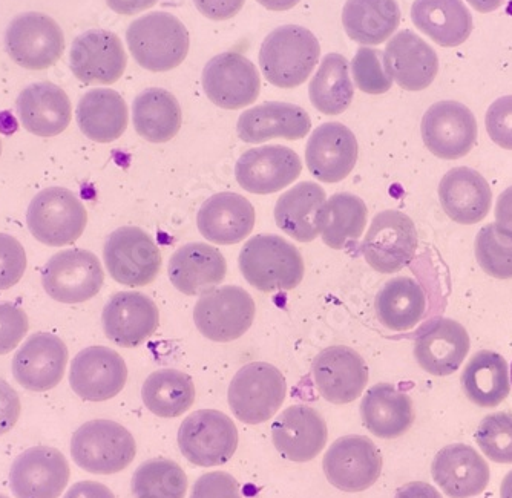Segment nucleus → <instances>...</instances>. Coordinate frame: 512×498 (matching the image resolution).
Wrapping results in <instances>:
<instances>
[{
	"instance_id": "1",
	"label": "nucleus",
	"mask_w": 512,
	"mask_h": 498,
	"mask_svg": "<svg viewBox=\"0 0 512 498\" xmlns=\"http://www.w3.org/2000/svg\"><path fill=\"white\" fill-rule=\"evenodd\" d=\"M238 264L250 286L264 293L296 289L306 273L301 252L278 235L250 238L241 249Z\"/></svg>"
},
{
	"instance_id": "2",
	"label": "nucleus",
	"mask_w": 512,
	"mask_h": 498,
	"mask_svg": "<svg viewBox=\"0 0 512 498\" xmlns=\"http://www.w3.org/2000/svg\"><path fill=\"white\" fill-rule=\"evenodd\" d=\"M135 62L152 73H166L184 62L189 53V33L178 17L155 11L138 17L126 31Z\"/></svg>"
},
{
	"instance_id": "3",
	"label": "nucleus",
	"mask_w": 512,
	"mask_h": 498,
	"mask_svg": "<svg viewBox=\"0 0 512 498\" xmlns=\"http://www.w3.org/2000/svg\"><path fill=\"white\" fill-rule=\"evenodd\" d=\"M321 46L312 31L298 25L276 28L264 39L260 66L267 82L292 89L309 79L318 65Z\"/></svg>"
},
{
	"instance_id": "4",
	"label": "nucleus",
	"mask_w": 512,
	"mask_h": 498,
	"mask_svg": "<svg viewBox=\"0 0 512 498\" xmlns=\"http://www.w3.org/2000/svg\"><path fill=\"white\" fill-rule=\"evenodd\" d=\"M137 443L125 426L112 420L86 422L73 434L71 456L77 466L97 476H112L134 462Z\"/></svg>"
},
{
	"instance_id": "5",
	"label": "nucleus",
	"mask_w": 512,
	"mask_h": 498,
	"mask_svg": "<svg viewBox=\"0 0 512 498\" xmlns=\"http://www.w3.org/2000/svg\"><path fill=\"white\" fill-rule=\"evenodd\" d=\"M287 396L286 377L275 365L252 362L244 365L230 382L229 407L240 422L260 425L269 422Z\"/></svg>"
},
{
	"instance_id": "6",
	"label": "nucleus",
	"mask_w": 512,
	"mask_h": 498,
	"mask_svg": "<svg viewBox=\"0 0 512 498\" xmlns=\"http://www.w3.org/2000/svg\"><path fill=\"white\" fill-rule=\"evenodd\" d=\"M27 224L39 243L50 247L69 246L85 232L88 213L74 192L65 187H48L31 200Z\"/></svg>"
},
{
	"instance_id": "7",
	"label": "nucleus",
	"mask_w": 512,
	"mask_h": 498,
	"mask_svg": "<svg viewBox=\"0 0 512 498\" xmlns=\"http://www.w3.org/2000/svg\"><path fill=\"white\" fill-rule=\"evenodd\" d=\"M178 446L184 459L201 468L229 462L238 448L237 425L217 410L189 414L178 430Z\"/></svg>"
},
{
	"instance_id": "8",
	"label": "nucleus",
	"mask_w": 512,
	"mask_h": 498,
	"mask_svg": "<svg viewBox=\"0 0 512 498\" xmlns=\"http://www.w3.org/2000/svg\"><path fill=\"white\" fill-rule=\"evenodd\" d=\"M103 259L111 278L122 286H148L161 269L157 244L145 230L134 226L120 227L109 233Z\"/></svg>"
},
{
	"instance_id": "9",
	"label": "nucleus",
	"mask_w": 512,
	"mask_h": 498,
	"mask_svg": "<svg viewBox=\"0 0 512 498\" xmlns=\"http://www.w3.org/2000/svg\"><path fill=\"white\" fill-rule=\"evenodd\" d=\"M417 247L416 226L407 213L384 210L371 221L361 250L371 269L391 275L413 261Z\"/></svg>"
},
{
	"instance_id": "10",
	"label": "nucleus",
	"mask_w": 512,
	"mask_h": 498,
	"mask_svg": "<svg viewBox=\"0 0 512 498\" xmlns=\"http://www.w3.org/2000/svg\"><path fill=\"white\" fill-rule=\"evenodd\" d=\"M255 301L238 286L204 293L194 308L195 327L209 341L232 342L246 335L255 319Z\"/></svg>"
},
{
	"instance_id": "11",
	"label": "nucleus",
	"mask_w": 512,
	"mask_h": 498,
	"mask_svg": "<svg viewBox=\"0 0 512 498\" xmlns=\"http://www.w3.org/2000/svg\"><path fill=\"white\" fill-rule=\"evenodd\" d=\"M105 273L94 253L85 249L63 250L46 263L42 286L60 304H82L102 290Z\"/></svg>"
},
{
	"instance_id": "12",
	"label": "nucleus",
	"mask_w": 512,
	"mask_h": 498,
	"mask_svg": "<svg viewBox=\"0 0 512 498\" xmlns=\"http://www.w3.org/2000/svg\"><path fill=\"white\" fill-rule=\"evenodd\" d=\"M5 46L11 59L25 69L50 68L65 51V34L53 17L23 13L8 25Z\"/></svg>"
},
{
	"instance_id": "13",
	"label": "nucleus",
	"mask_w": 512,
	"mask_h": 498,
	"mask_svg": "<svg viewBox=\"0 0 512 498\" xmlns=\"http://www.w3.org/2000/svg\"><path fill=\"white\" fill-rule=\"evenodd\" d=\"M204 94L223 109L244 108L260 97L261 77L256 66L243 54L229 51L209 60L203 69Z\"/></svg>"
},
{
	"instance_id": "14",
	"label": "nucleus",
	"mask_w": 512,
	"mask_h": 498,
	"mask_svg": "<svg viewBox=\"0 0 512 498\" xmlns=\"http://www.w3.org/2000/svg\"><path fill=\"white\" fill-rule=\"evenodd\" d=\"M322 468L330 485L344 492H362L378 482L382 457L368 437L344 436L327 449Z\"/></svg>"
},
{
	"instance_id": "15",
	"label": "nucleus",
	"mask_w": 512,
	"mask_h": 498,
	"mask_svg": "<svg viewBox=\"0 0 512 498\" xmlns=\"http://www.w3.org/2000/svg\"><path fill=\"white\" fill-rule=\"evenodd\" d=\"M421 132L428 151L442 160L470 154L479 135L473 112L453 100L434 103L422 118Z\"/></svg>"
},
{
	"instance_id": "16",
	"label": "nucleus",
	"mask_w": 512,
	"mask_h": 498,
	"mask_svg": "<svg viewBox=\"0 0 512 498\" xmlns=\"http://www.w3.org/2000/svg\"><path fill=\"white\" fill-rule=\"evenodd\" d=\"M69 477L68 460L59 449L34 446L11 465L10 488L16 498H59Z\"/></svg>"
},
{
	"instance_id": "17",
	"label": "nucleus",
	"mask_w": 512,
	"mask_h": 498,
	"mask_svg": "<svg viewBox=\"0 0 512 498\" xmlns=\"http://www.w3.org/2000/svg\"><path fill=\"white\" fill-rule=\"evenodd\" d=\"M316 390L335 405L355 402L368 384V367L353 348L333 345L316 356L312 364Z\"/></svg>"
},
{
	"instance_id": "18",
	"label": "nucleus",
	"mask_w": 512,
	"mask_h": 498,
	"mask_svg": "<svg viewBox=\"0 0 512 498\" xmlns=\"http://www.w3.org/2000/svg\"><path fill=\"white\" fill-rule=\"evenodd\" d=\"M128 381L125 359L111 348L96 345L80 351L69 370V384L88 402H105L122 393Z\"/></svg>"
},
{
	"instance_id": "19",
	"label": "nucleus",
	"mask_w": 512,
	"mask_h": 498,
	"mask_svg": "<svg viewBox=\"0 0 512 498\" xmlns=\"http://www.w3.org/2000/svg\"><path fill=\"white\" fill-rule=\"evenodd\" d=\"M69 63L74 76L85 85H112L125 74L128 56L119 36L91 30L74 40Z\"/></svg>"
},
{
	"instance_id": "20",
	"label": "nucleus",
	"mask_w": 512,
	"mask_h": 498,
	"mask_svg": "<svg viewBox=\"0 0 512 498\" xmlns=\"http://www.w3.org/2000/svg\"><path fill=\"white\" fill-rule=\"evenodd\" d=\"M68 365V347L59 336L34 333L13 359L14 379L25 390L45 393L62 382Z\"/></svg>"
},
{
	"instance_id": "21",
	"label": "nucleus",
	"mask_w": 512,
	"mask_h": 498,
	"mask_svg": "<svg viewBox=\"0 0 512 498\" xmlns=\"http://www.w3.org/2000/svg\"><path fill=\"white\" fill-rule=\"evenodd\" d=\"M301 158L286 146L272 145L244 152L235 166V177L250 194H276L298 180Z\"/></svg>"
},
{
	"instance_id": "22",
	"label": "nucleus",
	"mask_w": 512,
	"mask_h": 498,
	"mask_svg": "<svg viewBox=\"0 0 512 498\" xmlns=\"http://www.w3.org/2000/svg\"><path fill=\"white\" fill-rule=\"evenodd\" d=\"M470 348V335L462 324L437 318L417 333L414 359L431 376H450L462 367Z\"/></svg>"
},
{
	"instance_id": "23",
	"label": "nucleus",
	"mask_w": 512,
	"mask_h": 498,
	"mask_svg": "<svg viewBox=\"0 0 512 498\" xmlns=\"http://www.w3.org/2000/svg\"><path fill=\"white\" fill-rule=\"evenodd\" d=\"M329 430L324 417L309 405H293L276 417L272 440L284 459L306 463L316 459L327 445Z\"/></svg>"
},
{
	"instance_id": "24",
	"label": "nucleus",
	"mask_w": 512,
	"mask_h": 498,
	"mask_svg": "<svg viewBox=\"0 0 512 498\" xmlns=\"http://www.w3.org/2000/svg\"><path fill=\"white\" fill-rule=\"evenodd\" d=\"M106 338L125 348L145 344L160 325V312L149 296L120 292L109 299L102 313Z\"/></svg>"
},
{
	"instance_id": "25",
	"label": "nucleus",
	"mask_w": 512,
	"mask_h": 498,
	"mask_svg": "<svg viewBox=\"0 0 512 498\" xmlns=\"http://www.w3.org/2000/svg\"><path fill=\"white\" fill-rule=\"evenodd\" d=\"M358 151V140L347 126L324 123L313 131L307 143V168L322 183H339L355 169Z\"/></svg>"
},
{
	"instance_id": "26",
	"label": "nucleus",
	"mask_w": 512,
	"mask_h": 498,
	"mask_svg": "<svg viewBox=\"0 0 512 498\" xmlns=\"http://www.w3.org/2000/svg\"><path fill=\"white\" fill-rule=\"evenodd\" d=\"M384 68L388 77L405 91H424L439 73V57L422 37L404 30L387 43Z\"/></svg>"
},
{
	"instance_id": "27",
	"label": "nucleus",
	"mask_w": 512,
	"mask_h": 498,
	"mask_svg": "<svg viewBox=\"0 0 512 498\" xmlns=\"http://www.w3.org/2000/svg\"><path fill=\"white\" fill-rule=\"evenodd\" d=\"M434 482L450 498L482 494L490 483V465L473 446L454 443L440 449L431 465Z\"/></svg>"
},
{
	"instance_id": "28",
	"label": "nucleus",
	"mask_w": 512,
	"mask_h": 498,
	"mask_svg": "<svg viewBox=\"0 0 512 498\" xmlns=\"http://www.w3.org/2000/svg\"><path fill=\"white\" fill-rule=\"evenodd\" d=\"M16 111L23 129L42 138L62 134L73 118L66 92L48 82L34 83L23 89L17 97Z\"/></svg>"
},
{
	"instance_id": "29",
	"label": "nucleus",
	"mask_w": 512,
	"mask_h": 498,
	"mask_svg": "<svg viewBox=\"0 0 512 498\" xmlns=\"http://www.w3.org/2000/svg\"><path fill=\"white\" fill-rule=\"evenodd\" d=\"M172 286L186 296L204 295L226 278L223 253L204 243H189L175 250L168 266Z\"/></svg>"
},
{
	"instance_id": "30",
	"label": "nucleus",
	"mask_w": 512,
	"mask_h": 498,
	"mask_svg": "<svg viewBox=\"0 0 512 498\" xmlns=\"http://www.w3.org/2000/svg\"><path fill=\"white\" fill-rule=\"evenodd\" d=\"M255 220V209L247 198L234 192H221L204 201L197 226L207 241L230 246L241 243L252 233Z\"/></svg>"
},
{
	"instance_id": "31",
	"label": "nucleus",
	"mask_w": 512,
	"mask_h": 498,
	"mask_svg": "<svg viewBox=\"0 0 512 498\" xmlns=\"http://www.w3.org/2000/svg\"><path fill=\"white\" fill-rule=\"evenodd\" d=\"M440 206L457 224L473 226L488 217L493 204L490 184L471 168H454L439 184Z\"/></svg>"
},
{
	"instance_id": "32",
	"label": "nucleus",
	"mask_w": 512,
	"mask_h": 498,
	"mask_svg": "<svg viewBox=\"0 0 512 498\" xmlns=\"http://www.w3.org/2000/svg\"><path fill=\"white\" fill-rule=\"evenodd\" d=\"M312 129V120L301 106L270 102L247 109L238 118L237 132L244 143H264L272 138L301 140Z\"/></svg>"
},
{
	"instance_id": "33",
	"label": "nucleus",
	"mask_w": 512,
	"mask_h": 498,
	"mask_svg": "<svg viewBox=\"0 0 512 498\" xmlns=\"http://www.w3.org/2000/svg\"><path fill=\"white\" fill-rule=\"evenodd\" d=\"M361 417L373 436L393 440L408 433L416 416L413 400L405 391L391 384H378L362 397Z\"/></svg>"
},
{
	"instance_id": "34",
	"label": "nucleus",
	"mask_w": 512,
	"mask_h": 498,
	"mask_svg": "<svg viewBox=\"0 0 512 498\" xmlns=\"http://www.w3.org/2000/svg\"><path fill=\"white\" fill-rule=\"evenodd\" d=\"M411 20L437 45L454 48L473 33V16L462 0H416Z\"/></svg>"
},
{
	"instance_id": "35",
	"label": "nucleus",
	"mask_w": 512,
	"mask_h": 498,
	"mask_svg": "<svg viewBox=\"0 0 512 498\" xmlns=\"http://www.w3.org/2000/svg\"><path fill=\"white\" fill-rule=\"evenodd\" d=\"M77 125L89 140L112 143L128 128V106L119 92L100 88L86 92L77 105Z\"/></svg>"
},
{
	"instance_id": "36",
	"label": "nucleus",
	"mask_w": 512,
	"mask_h": 498,
	"mask_svg": "<svg viewBox=\"0 0 512 498\" xmlns=\"http://www.w3.org/2000/svg\"><path fill=\"white\" fill-rule=\"evenodd\" d=\"M325 201L324 189L319 184H296L276 201V226L299 243H312L319 235L318 213Z\"/></svg>"
},
{
	"instance_id": "37",
	"label": "nucleus",
	"mask_w": 512,
	"mask_h": 498,
	"mask_svg": "<svg viewBox=\"0 0 512 498\" xmlns=\"http://www.w3.org/2000/svg\"><path fill=\"white\" fill-rule=\"evenodd\" d=\"M463 393L480 408H496L511 393L509 367L502 354L480 350L460 376Z\"/></svg>"
},
{
	"instance_id": "38",
	"label": "nucleus",
	"mask_w": 512,
	"mask_h": 498,
	"mask_svg": "<svg viewBox=\"0 0 512 498\" xmlns=\"http://www.w3.org/2000/svg\"><path fill=\"white\" fill-rule=\"evenodd\" d=\"M379 322L391 331L416 327L427 312V296L416 279L398 276L385 282L375 299Z\"/></svg>"
},
{
	"instance_id": "39",
	"label": "nucleus",
	"mask_w": 512,
	"mask_h": 498,
	"mask_svg": "<svg viewBox=\"0 0 512 498\" xmlns=\"http://www.w3.org/2000/svg\"><path fill=\"white\" fill-rule=\"evenodd\" d=\"M399 23L401 8L396 0H347L342 10L345 33L361 45L387 42Z\"/></svg>"
},
{
	"instance_id": "40",
	"label": "nucleus",
	"mask_w": 512,
	"mask_h": 498,
	"mask_svg": "<svg viewBox=\"0 0 512 498\" xmlns=\"http://www.w3.org/2000/svg\"><path fill=\"white\" fill-rule=\"evenodd\" d=\"M135 131L149 143H166L180 132L183 115L174 94L149 88L135 97L132 105Z\"/></svg>"
},
{
	"instance_id": "41",
	"label": "nucleus",
	"mask_w": 512,
	"mask_h": 498,
	"mask_svg": "<svg viewBox=\"0 0 512 498\" xmlns=\"http://www.w3.org/2000/svg\"><path fill=\"white\" fill-rule=\"evenodd\" d=\"M368 210L362 198L335 194L322 204L318 213L319 235L330 249L342 250L358 241L367 226Z\"/></svg>"
},
{
	"instance_id": "42",
	"label": "nucleus",
	"mask_w": 512,
	"mask_h": 498,
	"mask_svg": "<svg viewBox=\"0 0 512 498\" xmlns=\"http://www.w3.org/2000/svg\"><path fill=\"white\" fill-rule=\"evenodd\" d=\"M197 391L188 374L174 368L154 371L142 388L145 407L155 416L175 419L194 405Z\"/></svg>"
},
{
	"instance_id": "43",
	"label": "nucleus",
	"mask_w": 512,
	"mask_h": 498,
	"mask_svg": "<svg viewBox=\"0 0 512 498\" xmlns=\"http://www.w3.org/2000/svg\"><path fill=\"white\" fill-rule=\"evenodd\" d=\"M348 68V60L341 54H327L322 59L309 86L310 102L322 114L339 115L352 105L355 86Z\"/></svg>"
},
{
	"instance_id": "44",
	"label": "nucleus",
	"mask_w": 512,
	"mask_h": 498,
	"mask_svg": "<svg viewBox=\"0 0 512 498\" xmlns=\"http://www.w3.org/2000/svg\"><path fill=\"white\" fill-rule=\"evenodd\" d=\"M186 492L188 476L174 460H146L132 476L135 498H184Z\"/></svg>"
},
{
	"instance_id": "45",
	"label": "nucleus",
	"mask_w": 512,
	"mask_h": 498,
	"mask_svg": "<svg viewBox=\"0 0 512 498\" xmlns=\"http://www.w3.org/2000/svg\"><path fill=\"white\" fill-rule=\"evenodd\" d=\"M477 264L486 275L497 279H512V233L496 223L480 229L474 243Z\"/></svg>"
},
{
	"instance_id": "46",
	"label": "nucleus",
	"mask_w": 512,
	"mask_h": 498,
	"mask_svg": "<svg viewBox=\"0 0 512 498\" xmlns=\"http://www.w3.org/2000/svg\"><path fill=\"white\" fill-rule=\"evenodd\" d=\"M476 442L491 462L512 465V414L486 416L477 428Z\"/></svg>"
},
{
	"instance_id": "47",
	"label": "nucleus",
	"mask_w": 512,
	"mask_h": 498,
	"mask_svg": "<svg viewBox=\"0 0 512 498\" xmlns=\"http://www.w3.org/2000/svg\"><path fill=\"white\" fill-rule=\"evenodd\" d=\"M353 79L365 94L379 96L390 91L393 80L385 73L384 53L373 48H359L352 62Z\"/></svg>"
},
{
	"instance_id": "48",
	"label": "nucleus",
	"mask_w": 512,
	"mask_h": 498,
	"mask_svg": "<svg viewBox=\"0 0 512 498\" xmlns=\"http://www.w3.org/2000/svg\"><path fill=\"white\" fill-rule=\"evenodd\" d=\"M27 267V252L22 244L14 236L0 233V292L19 284Z\"/></svg>"
},
{
	"instance_id": "49",
	"label": "nucleus",
	"mask_w": 512,
	"mask_h": 498,
	"mask_svg": "<svg viewBox=\"0 0 512 498\" xmlns=\"http://www.w3.org/2000/svg\"><path fill=\"white\" fill-rule=\"evenodd\" d=\"M30 321L19 305L0 302V356L11 353L27 336Z\"/></svg>"
},
{
	"instance_id": "50",
	"label": "nucleus",
	"mask_w": 512,
	"mask_h": 498,
	"mask_svg": "<svg viewBox=\"0 0 512 498\" xmlns=\"http://www.w3.org/2000/svg\"><path fill=\"white\" fill-rule=\"evenodd\" d=\"M485 125L497 146L512 151V96L500 97L488 108Z\"/></svg>"
},
{
	"instance_id": "51",
	"label": "nucleus",
	"mask_w": 512,
	"mask_h": 498,
	"mask_svg": "<svg viewBox=\"0 0 512 498\" xmlns=\"http://www.w3.org/2000/svg\"><path fill=\"white\" fill-rule=\"evenodd\" d=\"M189 498H243L240 483L227 472L203 474L192 486Z\"/></svg>"
},
{
	"instance_id": "52",
	"label": "nucleus",
	"mask_w": 512,
	"mask_h": 498,
	"mask_svg": "<svg viewBox=\"0 0 512 498\" xmlns=\"http://www.w3.org/2000/svg\"><path fill=\"white\" fill-rule=\"evenodd\" d=\"M22 403L19 394L4 379H0V436L10 433L19 422Z\"/></svg>"
},
{
	"instance_id": "53",
	"label": "nucleus",
	"mask_w": 512,
	"mask_h": 498,
	"mask_svg": "<svg viewBox=\"0 0 512 498\" xmlns=\"http://www.w3.org/2000/svg\"><path fill=\"white\" fill-rule=\"evenodd\" d=\"M246 0H194L195 7L211 20H229L243 10Z\"/></svg>"
},
{
	"instance_id": "54",
	"label": "nucleus",
	"mask_w": 512,
	"mask_h": 498,
	"mask_svg": "<svg viewBox=\"0 0 512 498\" xmlns=\"http://www.w3.org/2000/svg\"><path fill=\"white\" fill-rule=\"evenodd\" d=\"M63 498H115V495L108 486L86 480L71 486Z\"/></svg>"
},
{
	"instance_id": "55",
	"label": "nucleus",
	"mask_w": 512,
	"mask_h": 498,
	"mask_svg": "<svg viewBox=\"0 0 512 498\" xmlns=\"http://www.w3.org/2000/svg\"><path fill=\"white\" fill-rule=\"evenodd\" d=\"M494 215H496L497 226L512 233V186L500 194Z\"/></svg>"
},
{
	"instance_id": "56",
	"label": "nucleus",
	"mask_w": 512,
	"mask_h": 498,
	"mask_svg": "<svg viewBox=\"0 0 512 498\" xmlns=\"http://www.w3.org/2000/svg\"><path fill=\"white\" fill-rule=\"evenodd\" d=\"M158 0H106V4L114 13L123 16H134L154 7Z\"/></svg>"
},
{
	"instance_id": "57",
	"label": "nucleus",
	"mask_w": 512,
	"mask_h": 498,
	"mask_svg": "<svg viewBox=\"0 0 512 498\" xmlns=\"http://www.w3.org/2000/svg\"><path fill=\"white\" fill-rule=\"evenodd\" d=\"M394 498H444L433 485L425 482H411L402 486Z\"/></svg>"
},
{
	"instance_id": "58",
	"label": "nucleus",
	"mask_w": 512,
	"mask_h": 498,
	"mask_svg": "<svg viewBox=\"0 0 512 498\" xmlns=\"http://www.w3.org/2000/svg\"><path fill=\"white\" fill-rule=\"evenodd\" d=\"M264 8L272 11H287L301 2V0H258Z\"/></svg>"
},
{
	"instance_id": "59",
	"label": "nucleus",
	"mask_w": 512,
	"mask_h": 498,
	"mask_svg": "<svg viewBox=\"0 0 512 498\" xmlns=\"http://www.w3.org/2000/svg\"><path fill=\"white\" fill-rule=\"evenodd\" d=\"M467 2L479 13H493L503 4V0H467Z\"/></svg>"
},
{
	"instance_id": "60",
	"label": "nucleus",
	"mask_w": 512,
	"mask_h": 498,
	"mask_svg": "<svg viewBox=\"0 0 512 498\" xmlns=\"http://www.w3.org/2000/svg\"><path fill=\"white\" fill-rule=\"evenodd\" d=\"M500 498H512V471L506 474L500 485Z\"/></svg>"
},
{
	"instance_id": "61",
	"label": "nucleus",
	"mask_w": 512,
	"mask_h": 498,
	"mask_svg": "<svg viewBox=\"0 0 512 498\" xmlns=\"http://www.w3.org/2000/svg\"><path fill=\"white\" fill-rule=\"evenodd\" d=\"M0 155H2V140H0Z\"/></svg>"
},
{
	"instance_id": "62",
	"label": "nucleus",
	"mask_w": 512,
	"mask_h": 498,
	"mask_svg": "<svg viewBox=\"0 0 512 498\" xmlns=\"http://www.w3.org/2000/svg\"><path fill=\"white\" fill-rule=\"evenodd\" d=\"M0 498H10V497H7V495H4V494H0Z\"/></svg>"
},
{
	"instance_id": "63",
	"label": "nucleus",
	"mask_w": 512,
	"mask_h": 498,
	"mask_svg": "<svg viewBox=\"0 0 512 498\" xmlns=\"http://www.w3.org/2000/svg\"><path fill=\"white\" fill-rule=\"evenodd\" d=\"M509 376H511V387H512V365H511V373H509Z\"/></svg>"
}]
</instances>
